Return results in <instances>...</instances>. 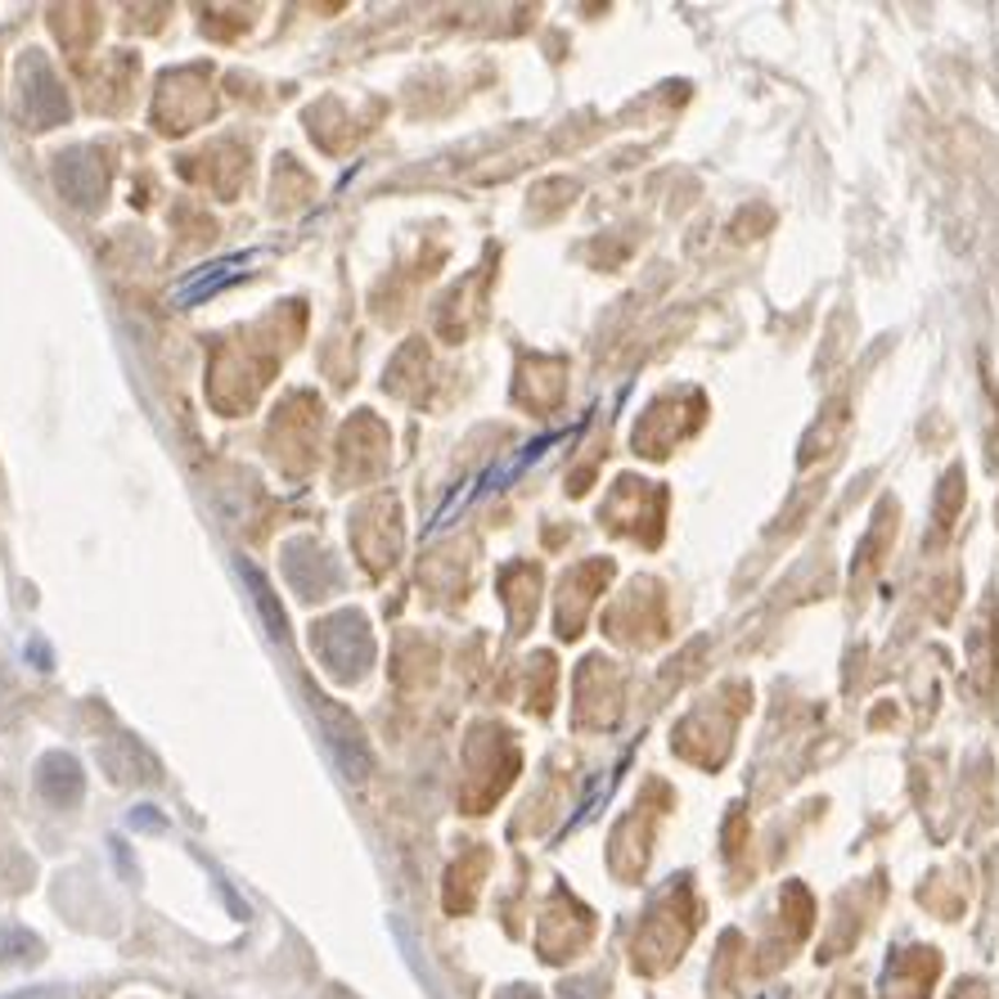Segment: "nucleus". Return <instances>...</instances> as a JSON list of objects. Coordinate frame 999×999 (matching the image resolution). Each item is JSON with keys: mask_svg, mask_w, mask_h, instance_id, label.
<instances>
[{"mask_svg": "<svg viewBox=\"0 0 999 999\" xmlns=\"http://www.w3.org/2000/svg\"><path fill=\"white\" fill-rule=\"evenodd\" d=\"M316 712H320V725L329 734V748H333V761L343 765V774L352 784H360L365 774H369V748H365V738H360V725L343 712V707H329L324 698H316Z\"/></svg>", "mask_w": 999, "mask_h": 999, "instance_id": "nucleus-1", "label": "nucleus"}, {"mask_svg": "<svg viewBox=\"0 0 999 999\" xmlns=\"http://www.w3.org/2000/svg\"><path fill=\"white\" fill-rule=\"evenodd\" d=\"M36 788L50 806H72L82 797V765L68 752H50L41 765H36Z\"/></svg>", "mask_w": 999, "mask_h": 999, "instance_id": "nucleus-2", "label": "nucleus"}, {"mask_svg": "<svg viewBox=\"0 0 999 999\" xmlns=\"http://www.w3.org/2000/svg\"><path fill=\"white\" fill-rule=\"evenodd\" d=\"M239 572H243V581H248V590H252L257 613L266 617V635H271V640H284V635H288V621H284V613H280V604H275V595H271V585L252 572V563H239Z\"/></svg>", "mask_w": 999, "mask_h": 999, "instance_id": "nucleus-3", "label": "nucleus"}, {"mask_svg": "<svg viewBox=\"0 0 999 999\" xmlns=\"http://www.w3.org/2000/svg\"><path fill=\"white\" fill-rule=\"evenodd\" d=\"M36 954H41V946H36L32 932H23V928L0 932V959H36Z\"/></svg>", "mask_w": 999, "mask_h": 999, "instance_id": "nucleus-4", "label": "nucleus"}, {"mask_svg": "<svg viewBox=\"0 0 999 999\" xmlns=\"http://www.w3.org/2000/svg\"><path fill=\"white\" fill-rule=\"evenodd\" d=\"M235 266H239V262H216V266H207V275H203V280H194V284H185V288H180V302H194V298H203V293H212L221 280H230V275H235Z\"/></svg>", "mask_w": 999, "mask_h": 999, "instance_id": "nucleus-5", "label": "nucleus"}, {"mask_svg": "<svg viewBox=\"0 0 999 999\" xmlns=\"http://www.w3.org/2000/svg\"><path fill=\"white\" fill-rule=\"evenodd\" d=\"M131 824H140V829H163L167 820L158 816V810H150V806H140V810H135V816H131Z\"/></svg>", "mask_w": 999, "mask_h": 999, "instance_id": "nucleus-6", "label": "nucleus"}]
</instances>
